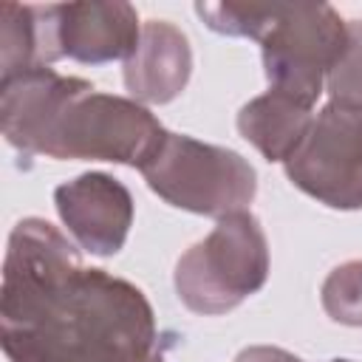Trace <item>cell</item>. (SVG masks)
<instances>
[{
	"mask_svg": "<svg viewBox=\"0 0 362 362\" xmlns=\"http://www.w3.org/2000/svg\"><path fill=\"white\" fill-rule=\"evenodd\" d=\"M40 65L71 57L107 62L130 57L139 45V17L127 3H68L34 6Z\"/></svg>",
	"mask_w": 362,
	"mask_h": 362,
	"instance_id": "52a82bcc",
	"label": "cell"
},
{
	"mask_svg": "<svg viewBox=\"0 0 362 362\" xmlns=\"http://www.w3.org/2000/svg\"><path fill=\"white\" fill-rule=\"evenodd\" d=\"M0 325L11 362H164L144 294L85 269L40 218L20 221L8 238Z\"/></svg>",
	"mask_w": 362,
	"mask_h": 362,
	"instance_id": "6da1fadb",
	"label": "cell"
},
{
	"mask_svg": "<svg viewBox=\"0 0 362 362\" xmlns=\"http://www.w3.org/2000/svg\"><path fill=\"white\" fill-rule=\"evenodd\" d=\"M235 362H303L294 354L283 351V348H269V345H257V348H246L238 354ZM331 362H348V359H331Z\"/></svg>",
	"mask_w": 362,
	"mask_h": 362,
	"instance_id": "5bb4252c",
	"label": "cell"
},
{
	"mask_svg": "<svg viewBox=\"0 0 362 362\" xmlns=\"http://www.w3.org/2000/svg\"><path fill=\"white\" fill-rule=\"evenodd\" d=\"M0 122L3 136L23 153L122 161L139 170L167 139L147 107L96 93L90 82L59 76L45 65L3 79Z\"/></svg>",
	"mask_w": 362,
	"mask_h": 362,
	"instance_id": "7a4b0ae2",
	"label": "cell"
},
{
	"mask_svg": "<svg viewBox=\"0 0 362 362\" xmlns=\"http://www.w3.org/2000/svg\"><path fill=\"white\" fill-rule=\"evenodd\" d=\"M322 305L331 320L362 325V260L337 266L322 283Z\"/></svg>",
	"mask_w": 362,
	"mask_h": 362,
	"instance_id": "7c38bea8",
	"label": "cell"
},
{
	"mask_svg": "<svg viewBox=\"0 0 362 362\" xmlns=\"http://www.w3.org/2000/svg\"><path fill=\"white\" fill-rule=\"evenodd\" d=\"M331 102L362 110V23H348V45L328 74Z\"/></svg>",
	"mask_w": 362,
	"mask_h": 362,
	"instance_id": "4fadbf2b",
	"label": "cell"
},
{
	"mask_svg": "<svg viewBox=\"0 0 362 362\" xmlns=\"http://www.w3.org/2000/svg\"><path fill=\"white\" fill-rule=\"evenodd\" d=\"M59 218L82 249L93 255H113L122 249L130 221V192L105 173H85L76 181L57 187L54 192Z\"/></svg>",
	"mask_w": 362,
	"mask_h": 362,
	"instance_id": "ba28073f",
	"label": "cell"
},
{
	"mask_svg": "<svg viewBox=\"0 0 362 362\" xmlns=\"http://www.w3.org/2000/svg\"><path fill=\"white\" fill-rule=\"evenodd\" d=\"M0 59H3V79L23 74L28 68H40L34 6H17V3L0 6Z\"/></svg>",
	"mask_w": 362,
	"mask_h": 362,
	"instance_id": "8fae6325",
	"label": "cell"
},
{
	"mask_svg": "<svg viewBox=\"0 0 362 362\" xmlns=\"http://www.w3.org/2000/svg\"><path fill=\"white\" fill-rule=\"evenodd\" d=\"M288 178L311 198L337 206H362V110L325 105L300 147L286 158Z\"/></svg>",
	"mask_w": 362,
	"mask_h": 362,
	"instance_id": "8992f818",
	"label": "cell"
},
{
	"mask_svg": "<svg viewBox=\"0 0 362 362\" xmlns=\"http://www.w3.org/2000/svg\"><path fill=\"white\" fill-rule=\"evenodd\" d=\"M153 192L173 206L198 215L240 212L257 189L255 170L226 147L201 144L189 136L167 133L158 153L141 167Z\"/></svg>",
	"mask_w": 362,
	"mask_h": 362,
	"instance_id": "5b68a950",
	"label": "cell"
},
{
	"mask_svg": "<svg viewBox=\"0 0 362 362\" xmlns=\"http://www.w3.org/2000/svg\"><path fill=\"white\" fill-rule=\"evenodd\" d=\"M308 110L311 107L300 105L297 99L269 90L240 110L238 127L269 161H286L311 127Z\"/></svg>",
	"mask_w": 362,
	"mask_h": 362,
	"instance_id": "30bf717a",
	"label": "cell"
},
{
	"mask_svg": "<svg viewBox=\"0 0 362 362\" xmlns=\"http://www.w3.org/2000/svg\"><path fill=\"white\" fill-rule=\"evenodd\" d=\"M189 68L192 57L187 37L164 20H150L141 28L136 51L124 62V85L144 102H170L184 90Z\"/></svg>",
	"mask_w": 362,
	"mask_h": 362,
	"instance_id": "9c48e42d",
	"label": "cell"
},
{
	"mask_svg": "<svg viewBox=\"0 0 362 362\" xmlns=\"http://www.w3.org/2000/svg\"><path fill=\"white\" fill-rule=\"evenodd\" d=\"M269 274L266 235L255 215H223L215 229L181 255L175 291L198 314H223L255 294Z\"/></svg>",
	"mask_w": 362,
	"mask_h": 362,
	"instance_id": "3957f363",
	"label": "cell"
},
{
	"mask_svg": "<svg viewBox=\"0 0 362 362\" xmlns=\"http://www.w3.org/2000/svg\"><path fill=\"white\" fill-rule=\"evenodd\" d=\"M257 40L263 42L269 90L311 107L348 45V23L331 6L266 3Z\"/></svg>",
	"mask_w": 362,
	"mask_h": 362,
	"instance_id": "277c9868",
	"label": "cell"
}]
</instances>
